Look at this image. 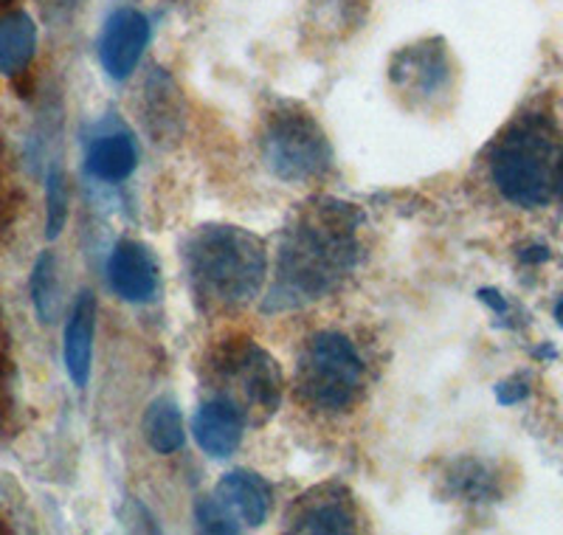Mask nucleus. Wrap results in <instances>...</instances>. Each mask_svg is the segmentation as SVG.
I'll list each match as a JSON object with an SVG mask.
<instances>
[{
	"label": "nucleus",
	"instance_id": "19",
	"mask_svg": "<svg viewBox=\"0 0 563 535\" xmlns=\"http://www.w3.org/2000/svg\"><path fill=\"white\" fill-rule=\"evenodd\" d=\"M68 223V184L59 166H52L45 178V237L57 240Z\"/></svg>",
	"mask_w": 563,
	"mask_h": 535
},
{
	"label": "nucleus",
	"instance_id": "15",
	"mask_svg": "<svg viewBox=\"0 0 563 535\" xmlns=\"http://www.w3.org/2000/svg\"><path fill=\"white\" fill-rule=\"evenodd\" d=\"M395 83L400 85L406 79V85H415L422 94L429 96L440 88V83H445L449 77V65H445V57H442L440 48H411L404 57L395 63V70H391Z\"/></svg>",
	"mask_w": 563,
	"mask_h": 535
},
{
	"label": "nucleus",
	"instance_id": "5",
	"mask_svg": "<svg viewBox=\"0 0 563 535\" xmlns=\"http://www.w3.org/2000/svg\"><path fill=\"white\" fill-rule=\"evenodd\" d=\"M214 397L240 408L245 423H263L279 408L282 372L274 358L254 341H231L209 363Z\"/></svg>",
	"mask_w": 563,
	"mask_h": 535
},
{
	"label": "nucleus",
	"instance_id": "21",
	"mask_svg": "<svg viewBox=\"0 0 563 535\" xmlns=\"http://www.w3.org/2000/svg\"><path fill=\"white\" fill-rule=\"evenodd\" d=\"M496 397H499V403H505V406H512V403L525 401L527 386H521V383H516V381L499 383V389H496Z\"/></svg>",
	"mask_w": 563,
	"mask_h": 535
},
{
	"label": "nucleus",
	"instance_id": "6",
	"mask_svg": "<svg viewBox=\"0 0 563 535\" xmlns=\"http://www.w3.org/2000/svg\"><path fill=\"white\" fill-rule=\"evenodd\" d=\"M265 166L285 184H308L330 166V141L308 110L285 105L268 119L263 135Z\"/></svg>",
	"mask_w": 563,
	"mask_h": 535
},
{
	"label": "nucleus",
	"instance_id": "20",
	"mask_svg": "<svg viewBox=\"0 0 563 535\" xmlns=\"http://www.w3.org/2000/svg\"><path fill=\"white\" fill-rule=\"evenodd\" d=\"M195 518H198V527L203 533H220V535H231L240 533V522L231 516L229 510L220 504V499L211 493V496H200L198 504H195Z\"/></svg>",
	"mask_w": 563,
	"mask_h": 535
},
{
	"label": "nucleus",
	"instance_id": "18",
	"mask_svg": "<svg viewBox=\"0 0 563 535\" xmlns=\"http://www.w3.org/2000/svg\"><path fill=\"white\" fill-rule=\"evenodd\" d=\"M449 488L462 502H490L496 496V482L476 459H460L449 473Z\"/></svg>",
	"mask_w": 563,
	"mask_h": 535
},
{
	"label": "nucleus",
	"instance_id": "16",
	"mask_svg": "<svg viewBox=\"0 0 563 535\" xmlns=\"http://www.w3.org/2000/svg\"><path fill=\"white\" fill-rule=\"evenodd\" d=\"M144 440L150 443L155 454H175L186 443L184 415L178 403L169 397H158L144 415Z\"/></svg>",
	"mask_w": 563,
	"mask_h": 535
},
{
	"label": "nucleus",
	"instance_id": "12",
	"mask_svg": "<svg viewBox=\"0 0 563 535\" xmlns=\"http://www.w3.org/2000/svg\"><path fill=\"white\" fill-rule=\"evenodd\" d=\"M214 496L238 518L240 527H260L268 518L271 502H274L271 484L260 473L251 471L225 473L214 488Z\"/></svg>",
	"mask_w": 563,
	"mask_h": 535
},
{
	"label": "nucleus",
	"instance_id": "11",
	"mask_svg": "<svg viewBox=\"0 0 563 535\" xmlns=\"http://www.w3.org/2000/svg\"><path fill=\"white\" fill-rule=\"evenodd\" d=\"M93 332H97V299L82 291L74 302L65 325V370L74 386L85 389L90 381V363H93Z\"/></svg>",
	"mask_w": 563,
	"mask_h": 535
},
{
	"label": "nucleus",
	"instance_id": "24",
	"mask_svg": "<svg viewBox=\"0 0 563 535\" xmlns=\"http://www.w3.org/2000/svg\"><path fill=\"white\" fill-rule=\"evenodd\" d=\"M555 316H558V321H561V327H563V299H561V305H558Z\"/></svg>",
	"mask_w": 563,
	"mask_h": 535
},
{
	"label": "nucleus",
	"instance_id": "13",
	"mask_svg": "<svg viewBox=\"0 0 563 535\" xmlns=\"http://www.w3.org/2000/svg\"><path fill=\"white\" fill-rule=\"evenodd\" d=\"M139 164V150L128 133H110L90 144L85 166L88 173L104 184H122L135 173Z\"/></svg>",
	"mask_w": 563,
	"mask_h": 535
},
{
	"label": "nucleus",
	"instance_id": "17",
	"mask_svg": "<svg viewBox=\"0 0 563 535\" xmlns=\"http://www.w3.org/2000/svg\"><path fill=\"white\" fill-rule=\"evenodd\" d=\"M32 302L37 310V319L43 325H54L59 316V276L57 260L52 251H43L34 262L32 271Z\"/></svg>",
	"mask_w": 563,
	"mask_h": 535
},
{
	"label": "nucleus",
	"instance_id": "1",
	"mask_svg": "<svg viewBox=\"0 0 563 535\" xmlns=\"http://www.w3.org/2000/svg\"><path fill=\"white\" fill-rule=\"evenodd\" d=\"M364 215L352 204L321 198L285 226L265 310H290L333 294L358 262Z\"/></svg>",
	"mask_w": 563,
	"mask_h": 535
},
{
	"label": "nucleus",
	"instance_id": "8",
	"mask_svg": "<svg viewBox=\"0 0 563 535\" xmlns=\"http://www.w3.org/2000/svg\"><path fill=\"white\" fill-rule=\"evenodd\" d=\"M150 43V20L139 9H115L99 37V63L110 79H128Z\"/></svg>",
	"mask_w": 563,
	"mask_h": 535
},
{
	"label": "nucleus",
	"instance_id": "3",
	"mask_svg": "<svg viewBox=\"0 0 563 535\" xmlns=\"http://www.w3.org/2000/svg\"><path fill=\"white\" fill-rule=\"evenodd\" d=\"M558 159L550 130L538 121H521L493 150V184L521 209L547 206L555 192Z\"/></svg>",
	"mask_w": 563,
	"mask_h": 535
},
{
	"label": "nucleus",
	"instance_id": "2",
	"mask_svg": "<svg viewBox=\"0 0 563 535\" xmlns=\"http://www.w3.org/2000/svg\"><path fill=\"white\" fill-rule=\"evenodd\" d=\"M186 280L200 310L229 313L254 302L268 274V251L240 226H200L184 249Z\"/></svg>",
	"mask_w": 563,
	"mask_h": 535
},
{
	"label": "nucleus",
	"instance_id": "4",
	"mask_svg": "<svg viewBox=\"0 0 563 535\" xmlns=\"http://www.w3.org/2000/svg\"><path fill=\"white\" fill-rule=\"evenodd\" d=\"M364 389V361L350 338L324 330L308 338L296 363V392L316 412H344Z\"/></svg>",
	"mask_w": 563,
	"mask_h": 535
},
{
	"label": "nucleus",
	"instance_id": "23",
	"mask_svg": "<svg viewBox=\"0 0 563 535\" xmlns=\"http://www.w3.org/2000/svg\"><path fill=\"white\" fill-rule=\"evenodd\" d=\"M555 195L561 198V204H563V155L558 159V166H555Z\"/></svg>",
	"mask_w": 563,
	"mask_h": 535
},
{
	"label": "nucleus",
	"instance_id": "9",
	"mask_svg": "<svg viewBox=\"0 0 563 535\" xmlns=\"http://www.w3.org/2000/svg\"><path fill=\"white\" fill-rule=\"evenodd\" d=\"M108 282L119 299L130 305L153 302L158 294V265L144 242L119 240L110 251Z\"/></svg>",
	"mask_w": 563,
	"mask_h": 535
},
{
	"label": "nucleus",
	"instance_id": "14",
	"mask_svg": "<svg viewBox=\"0 0 563 535\" xmlns=\"http://www.w3.org/2000/svg\"><path fill=\"white\" fill-rule=\"evenodd\" d=\"M37 48V26L26 12H12L0 18V74L18 77L26 70Z\"/></svg>",
	"mask_w": 563,
	"mask_h": 535
},
{
	"label": "nucleus",
	"instance_id": "10",
	"mask_svg": "<svg viewBox=\"0 0 563 535\" xmlns=\"http://www.w3.org/2000/svg\"><path fill=\"white\" fill-rule=\"evenodd\" d=\"M245 426L249 423L240 415V408L231 406L229 401H220V397H211L209 403H203L192 417L195 440H198L200 451L209 454L211 459H229L238 451Z\"/></svg>",
	"mask_w": 563,
	"mask_h": 535
},
{
	"label": "nucleus",
	"instance_id": "22",
	"mask_svg": "<svg viewBox=\"0 0 563 535\" xmlns=\"http://www.w3.org/2000/svg\"><path fill=\"white\" fill-rule=\"evenodd\" d=\"M476 296H479V299L485 302V305H490L493 310L499 313V316H501V313H507V302L501 299V296L496 294L493 287H482V291H479V294H476Z\"/></svg>",
	"mask_w": 563,
	"mask_h": 535
},
{
	"label": "nucleus",
	"instance_id": "7",
	"mask_svg": "<svg viewBox=\"0 0 563 535\" xmlns=\"http://www.w3.org/2000/svg\"><path fill=\"white\" fill-rule=\"evenodd\" d=\"M290 533L344 535L358 529L355 502L341 484H319L301 499H296L288 513Z\"/></svg>",
	"mask_w": 563,
	"mask_h": 535
}]
</instances>
